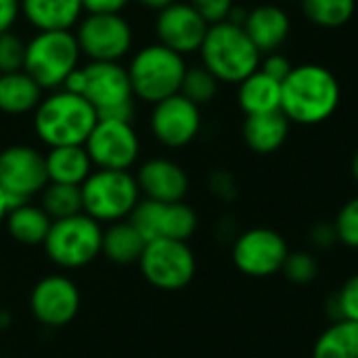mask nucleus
<instances>
[{"label": "nucleus", "mask_w": 358, "mask_h": 358, "mask_svg": "<svg viewBox=\"0 0 358 358\" xmlns=\"http://www.w3.org/2000/svg\"><path fill=\"white\" fill-rule=\"evenodd\" d=\"M308 21L319 27H342L357 13V0H300Z\"/></svg>", "instance_id": "obj_29"}, {"label": "nucleus", "mask_w": 358, "mask_h": 358, "mask_svg": "<svg viewBox=\"0 0 358 358\" xmlns=\"http://www.w3.org/2000/svg\"><path fill=\"white\" fill-rule=\"evenodd\" d=\"M44 162H46L48 182H57V185L82 187L94 168L84 145L50 147V151L44 155Z\"/></svg>", "instance_id": "obj_21"}, {"label": "nucleus", "mask_w": 358, "mask_h": 358, "mask_svg": "<svg viewBox=\"0 0 358 358\" xmlns=\"http://www.w3.org/2000/svg\"><path fill=\"white\" fill-rule=\"evenodd\" d=\"M130 0H82L88 15H120Z\"/></svg>", "instance_id": "obj_37"}, {"label": "nucleus", "mask_w": 358, "mask_h": 358, "mask_svg": "<svg viewBox=\"0 0 358 358\" xmlns=\"http://www.w3.org/2000/svg\"><path fill=\"white\" fill-rule=\"evenodd\" d=\"M80 189L84 214L96 222H120L141 201V189L130 170H94Z\"/></svg>", "instance_id": "obj_6"}, {"label": "nucleus", "mask_w": 358, "mask_h": 358, "mask_svg": "<svg viewBox=\"0 0 358 358\" xmlns=\"http://www.w3.org/2000/svg\"><path fill=\"white\" fill-rule=\"evenodd\" d=\"M21 17V0H0V34L10 31Z\"/></svg>", "instance_id": "obj_38"}, {"label": "nucleus", "mask_w": 358, "mask_h": 358, "mask_svg": "<svg viewBox=\"0 0 358 358\" xmlns=\"http://www.w3.org/2000/svg\"><path fill=\"white\" fill-rule=\"evenodd\" d=\"M342 88L338 78L323 65L304 63L281 82V113L302 126L329 120L340 107Z\"/></svg>", "instance_id": "obj_1"}, {"label": "nucleus", "mask_w": 358, "mask_h": 358, "mask_svg": "<svg viewBox=\"0 0 358 358\" xmlns=\"http://www.w3.org/2000/svg\"><path fill=\"white\" fill-rule=\"evenodd\" d=\"M201 65L214 73L218 82L241 84L260 67L262 52L254 46L243 25L220 21L208 27L199 48Z\"/></svg>", "instance_id": "obj_3"}, {"label": "nucleus", "mask_w": 358, "mask_h": 358, "mask_svg": "<svg viewBox=\"0 0 358 358\" xmlns=\"http://www.w3.org/2000/svg\"><path fill=\"white\" fill-rule=\"evenodd\" d=\"M218 84L220 82L214 78V73H210L203 65L187 67V73H185L182 86H180V94L201 107L216 96Z\"/></svg>", "instance_id": "obj_30"}, {"label": "nucleus", "mask_w": 358, "mask_h": 358, "mask_svg": "<svg viewBox=\"0 0 358 358\" xmlns=\"http://www.w3.org/2000/svg\"><path fill=\"white\" fill-rule=\"evenodd\" d=\"M313 358H358V321L338 319L317 340Z\"/></svg>", "instance_id": "obj_27"}, {"label": "nucleus", "mask_w": 358, "mask_h": 358, "mask_svg": "<svg viewBox=\"0 0 358 358\" xmlns=\"http://www.w3.org/2000/svg\"><path fill=\"white\" fill-rule=\"evenodd\" d=\"M46 256L63 268H80L90 264L103 248L101 222L88 214L52 220L44 241Z\"/></svg>", "instance_id": "obj_8"}, {"label": "nucleus", "mask_w": 358, "mask_h": 358, "mask_svg": "<svg viewBox=\"0 0 358 358\" xmlns=\"http://www.w3.org/2000/svg\"><path fill=\"white\" fill-rule=\"evenodd\" d=\"M96 122V109L84 96L63 88L50 92L34 109V130L48 147L84 145Z\"/></svg>", "instance_id": "obj_2"}, {"label": "nucleus", "mask_w": 358, "mask_h": 358, "mask_svg": "<svg viewBox=\"0 0 358 358\" xmlns=\"http://www.w3.org/2000/svg\"><path fill=\"white\" fill-rule=\"evenodd\" d=\"M2 358H6V357H2Z\"/></svg>", "instance_id": "obj_45"}, {"label": "nucleus", "mask_w": 358, "mask_h": 358, "mask_svg": "<svg viewBox=\"0 0 358 358\" xmlns=\"http://www.w3.org/2000/svg\"><path fill=\"white\" fill-rule=\"evenodd\" d=\"M237 101L245 115L281 111V82L273 80L258 67L239 84Z\"/></svg>", "instance_id": "obj_23"}, {"label": "nucleus", "mask_w": 358, "mask_h": 358, "mask_svg": "<svg viewBox=\"0 0 358 358\" xmlns=\"http://www.w3.org/2000/svg\"><path fill=\"white\" fill-rule=\"evenodd\" d=\"M4 222L8 235L21 245H44L52 224L50 216L40 206H31L29 201L13 208Z\"/></svg>", "instance_id": "obj_26"}, {"label": "nucleus", "mask_w": 358, "mask_h": 358, "mask_svg": "<svg viewBox=\"0 0 358 358\" xmlns=\"http://www.w3.org/2000/svg\"><path fill=\"white\" fill-rule=\"evenodd\" d=\"M42 101V88L23 69L0 73V111L6 115H23L34 111Z\"/></svg>", "instance_id": "obj_24"}, {"label": "nucleus", "mask_w": 358, "mask_h": 358, "mask_svg": "<svg viewBox=\"0 0 358 358\" xmlns=\"http://www.w3.org/2000/svg\"><path fill=\"white\" fill-rule=\"evenodd\" d=\"M285 277L294 283H310L315 277H317V260L308 254V252H296V254H289L283 268Z\"/></svg>", "instance_id": "obj_33"}, {"label": "nucleus", "mask_w": 358, "mask_h": 358, "mask_svg": "<svg viewBox=\"0 0 358 358\" xmlns=\"http://www.w3.org/2000/svg\"><path fill=\"white\" fill-rule=\"evenodd\" d=\"M82 13V0H21V15L38 31H69Z\"/></svg>", "instance_id": "obj_20"}, {"label": "nucleus", "mask_w": 358, "mask_h": 358, "mask_svg": "<svg viewBox=\"0 0 358 358\" xmlns=\"http://www.w3.org/2000/svg\"><path fill=\"white\" fill-rule=\"evenodd\" d=\"M136 99L145 103H159L180 92L182 78L187 73L185 57L164 44L143 46L126 67Z\"/></svg>", "instance_id": "obj_4"}, {"label": "nucleus", "mask_w": 358, "mask_h": 358, "mask_svg": "<svg viewBox=\"0 0 358 358\" xmlns=\"http://www.w3.org/2000/svg\"><path fill=\"white\" fill-rule=\"evenodd\" d=\"M145 237L134 229L130 220L111 222L107 231H103V248L101 254L113 264H138L145 252Z\"/></svg>", "instance_id": "obj_25"}, {"label": "nucleus", "mask_w": 358, "mask_h": 358, "mask_svg": "<svg viewBox=\"0 0 358 358\" xmlns=\"http://www.w3.org/2000/svg\"><path fill=\"white\" fill-rule=\"evenodd\" d=\"M210 185H212V191L220 197H233L235 195V180L229 172H214Z\"/></svg>", "instance_id": "obj_39"}, {"label": "nucleus", "mask_w": 358, "mask_h": 358, "mask_svg": "<svg viewBox=\"0 0 358 358\" xmlns=\"http://www.w3.org/2000/svg\"><path fill=\"white\" fill-rule=\"evenodd\" d=\"M29 308L42 325L63 327L71 323L80 310V289L67 277H44L31 289Z\"/></svg>", "instance_id": "obj_16"}, {"label": "nucleus", "mask_w": 358, "mask_h": 358, "mask_svg": "<svg viewBox=\"0 0 358 358\" xmlns=\"http://www.w3.org/2000/svg\"><path fill=\"white\" fill-rule=\"evenodd\" d=\"M289 256L285 239L273 229H250L233 245V262L248 277H271L279 273Z\"/></svg>", "instance_id": "obj_14"}, {"label": "nucleus", "mask_w": 358, "mask_h": 358, "mask_svg": "<svg viewBox=\"0 0 358 358\" xmlns=\"http://www.w3.org/2000/svg\"><path fill=\"white\" fill-rule=\"evenodd\" d=\"M283 2H292V0H283Z\"/></svg>", "instance_id": "obj_44"}, {"label": "nucleus", "mask_w": 358, "mask_h": 358, "mask_svg": "<svg viewBox=\"0 0 358 358\" xmlns=\"http://www.w3.org/2000/svg\"><path fill=\"white\" fill-rule=\"evenodd\" d=\"M338 317L344 321H358V275L350 277L336 296Z\"/></svg>", "instance_id": "obj_34"}, {"label": "nucleus", "mask_w": 358, "mask_h": 358, "mask_svg": "<svg viewBox=\"0 0 358 358\" xmlns=\"http://www.w3.org/2000/svg\"><path fill=\"white\" fill-rule=\"evenodd\" d=\"M208 21L189 4V2H172L162 8L155 19V31L159 44L172 48L178 55L197 52L208 34Z\"/></svg>", "instance_id": "obj_17"}, {"label": "nucleus", "mask_w": 358, "mask_h": 358, "mask_svg": "<svg viewBox=\"0 0 358 358\" xmlns=\"http://www.w3.org/2000/svg\"><path fill=\"white\" fill-rule=\"evenodd\" d=\"M336 237L348 248H358V197L344 203L334 222Z\"/></svg>", "instance_id": "obj_32"}, {"label": "nucleus", "mask_w": 358, "mask_h": 358, "mask_svg": "<svg viewBox=\"0 0 358 358\" xmlns=\"http://www.w3.org/2000/svg\"><path fill=\"white\" fill-rule=\"evenodd\" d=\"M136 185L145 199L174 203L182 201L189 191V176L187 172L172 159L153 157L147 159L136 172Z\"/></svg>", "instance_id": "obj_18"}, {"label": "nucleus", "mask_w": 358, "mask_h": 358, "mask_svg": "<svg viewBox=\"0 0 358 358\" xmlns=\"http://www.w3.org/2000/svg\"><path fill=\"white\" fill-rule=\"evenodd\" d=\"M23 59H25V42L13 31L0 34V73L21 71Z\"/></svg>", "instance_id": "obj_31"}, {"label": "nucleus", "mask_w": 358, "mask_h": 358, "mask_svg": "<svg viewBox=\"0 0 358 358\" xmlns=\"http://www.w3.org/2000/svg\"><path fill=\"white\" fill-rule=\"evenodd\" d=\"M189 4L208 21V25H214L229 19L235 0H189Z\"/></svg>", "instance_id": "obj_35"}, {"label": "nucleus", "mask_w": 358, "mask_h": 358, "mask_svg": "<svg viewBox=\"0 0 358 358\" xmlns=\"http://www.w3.org/2000/svg\"><path fill=\"white\" fill-rule=\"evenodd\" d=\"M143 277L157 289L176 292L187 287L195 277V254L187 241L155 239L145 245L138 260Z\"/></svg>", "instance_id": "obj_9"}, {"label": "nucleus", "mask_w": 358, "mask_h": 358, "mask_svg": "<svg viewBox=\"0 0 358 358\" xmlns=\"http://www.w3.org/2000/svg\"><path fill=\"white\" fill-rule=\"evenodd\" d=\"M80 46L71 31H38L25 42L23 71L42 90H59L67 76L80 67Z\"/></svg>", "instance_id": "obj_5"}, {"label": "nucleus", "mask_w": 358, "mask_h": 358, "mask_svg": "<svg viewBox=\"0 0 358 358\" xmlns=\"http://www.w3.org/2000/svg\"><path fill=\"white\" fill-rule=\"evenodd\" d=\"M80 52L90 61L120 63L132 48V27L122 15H86L76 29Z\"/></svg>", "instance_id": "obj_11"}, {"label": "nucleus", "mask_w": 358, "mask_h": 358, "mask_svg": "<svg viewBox=\"0 0 358 358\" xmlns=\"http://www.w3.org/2000/svg\"><path fill=\"white\" fill-rule=\"evenodd\" d=\"M289 134V120L281 111L248 115L243 124V141L254 153H273L281 149Z\"/></svg>", "instance_id": "obj_22"}, {"label": "nucleus", "mask_w": 358, "mask_h": 358, "mask_svg": "<svg viewBox=\"0 0 358 358\" xmlns=\"http://www.w3.org/2000/svg\"><path fill=\"white\" fill-rule=\"evenodd\" d=\"M40 208L50 216V220H61V218L82 214L84 212L82 189L73 187V185L48 182L42 191V206Z\"/></svg>", "instance_id": "obj_28"}, {"label": "nucleus", "mask_w": 358, "mask_h": 358, "mask_svg": "<svg viewBox=\"0 0 358 358\" xmlns=\"http://www.w3.org/2000/svg\"><path fill=\"white\" fill-rule=\"evenodd\" d=\"M199 130H201L199 105H195L180 92L153 105L151 132L164 147L170 149L187 147L189 143L195 141Z\"/></svg>", "instance_id": "obj_15"}, {"label": "nucleus", "mask_w": 358, "mask_h": 358, "mask_svg": "<svg viewBox=\"0 0 358 358\" xmlns=\"http://www.w3.org/2000/svg\"><path fill=\"white\" fill-rule=\"evenodd\" d=\"M260 69H262L266 76H271L273 80L283 82V80L292 73L294 65H292V61H289L285 55H281V52H268L266 59L260 61Z\"/></svg>", "instance_id": "obj_36"}, {"label": "nucleus", "mask_w": 358, "mask_h": 358, "mask_svg": "<svg viewBox=\"0 0 358 358\" xmlns=\"http://www.w3.org/2000/svg\"><path fill=\"white\" fill-rule=\"evenodd\" d=\"M128 220L145 237L147 243L155 239L187 241L197 229V214L185 201L164 203L143 199L136 203Z\"/></svg>", "instance_id": "obj_13"}, {"label": "nucleus", "mask_w": 358, "mask_h": 358, "mask_svg": "<svg viewBox=\"0 0 358 358\" xmlns=\"http://www.w3.org/2000/svg\"><path fill=\"white\" fill-rule=\"evenodd\" d=\"M13 210V203H10V199H8V195L0 189V222H4L6 220V214Z\"/></svg>", "instance_id": "obj_42"}, {"label": "nucleus", "mask_w": 358, "mask_h": 358, "mask_svg": "<svg viewBox=\"0 0 358 358\" xmlns=\"http://www.w3.org/2000/svg\"><path fill=\"white\" fill-rule=\"evenodd\" d=\"M138 4H143L145 8H151V10H162V8H166V6H170L172 2H176V0H136Z\"/></svg>", "instance_id": "obj_41"}, {"label": "nucleus", "mask_w": 358, "mask_h": 358, "mask_svg": "<svg viewBox=\"0 0 358 358\" xmlns=\"http://www.w3.org/2000/svg\"><path fill=\"white\" fill-rule=\"evenodd\" d=\"M243 29L254 42V46L262 52H277V48L287 40L292 21L289 15L277 4H260L248 10L243 21Z\"/></svg>", "instance_id": "obj_19"}, {"label": "nucleus", "mask_w": 358, "mask_h": 358, "mask_svg": "<svg viewBox=\"0 0 358 358\" xmlns=\"http://www.w3.org/2000/svg\"><path fill=\"white\" fill-rule=\"evenodd\" d=\"M84 149L96 170H130L141 153V141L132 124L99 120Z\"/></svg>", "instance_id": "obj_12"}, {"label": "nucleus", "mask_w": 358, "mask_h": 358, "mask_svg": "<svg viewBox=\"0 0 358 358\" xmlns=\"http://www.w3.org/2000/svg\"><path fill=\"white\" fill-rule=\"evenodd\" d=\"M63 90H67V92H71V94H80V96H84V88H86V76H84V67H76L69 76H67V80L63 82V86H61Z\"/></svg>", "instance_id": "obj_40"}, {"label": "nucleus", "mask_w": 358, "mask_h": 358, "mask_svg": "<svg viewBox=\"0 0 358 358\" xmlns=\"http://www.w3.org/2000/svg\"><path fill=\"white\" fill-rule=\"evenodd\" d=\"M84 99L96 109L99 120L128 122L134 117V92L128 69L120 63L90 61L84 65Z\"/></svg>", "instance_id": "obj_7"}, {"label": "nucleus", "mask_w": 358, "mask_h": 358, "mask_svg": "<svg viewBox=\"0 0 358 358\" xmlns=\"http://www.w3.org/2000/svg\"><path fill=\"white\" fill-rule=\"evenodd\" d=\"M352 176H355V180L358 182V151L357 155H355V159H352Z\"/></svg>", "instance_id": "obj_43"}, {"label": "nucleus", "mask_w": 358, "mask_h": 358, "mask_svg": "<svg viewBox=\"0 0 358 358\" xmlns=\"http://www.w3.org/2000/svg\"><path fill=\"white\" fill-rule=\"evenodd\" d=\"M48 185L44 155L29 145H10L0 151V189L13 208L29 201Z\"/></svg>", "instance_id": "obj_10"}]
</instances>
